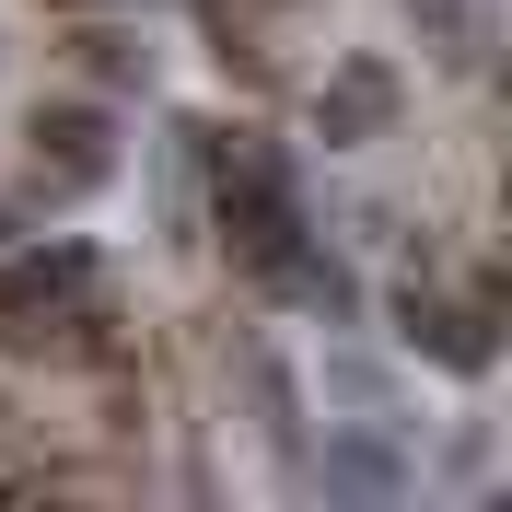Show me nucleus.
Returning <instances> with one entry per match:
<instances>
[{
    "mask_svg": "<svg viewBox=\"0 0 512 512\" xmlns=\"http://www.w3.org/2000/svg\"><path fill=\"white\" fill-rule=\"evenodd\" d=\"M94 187H117V105L105 94H47L24 117V210H70Z\"/></svg>",
    "mask_w": 512,
    "mask_h": 512,
    "instance_id": "obj_1",
    "label": "nucleus"
},
{
    "mask_svg": "<svg viewBox=\"0 0 512 512\" xmlns=\"http://www.w3.org/2000/svg\"><path fill=\"white\" fill-rule=\"evenodd\" d=\"M94 280H105V256L82 245V233H59V245H24V233H12V245H0V350L35 361V338H47Z\"/></svg>",
    "mask_w": 512,
    "mask_h": 512,
    "instance_id": "obj_2",
    "label": "nucleus"
},
{
    "mask_svg": "<svg viewBox=\"0 0 512 512\" xmlns=\"http://www.w3.org/2000/svg\"><path fill=\"white\" fill-rule=\"evenodd\" d=\"M384 326H396L419 361H443L454 384H489V361H501V315H478V303H466V291H443L431 268L384 291Z\"/></svg>",
    "mask_w": 512,
    "mask_h": 512,
    "instance_id": "obj_3",
    "label": "nucleus"
},
{
    "mask_svg": "<svg viewBox=\"0 0 512 512\" xmlns=\"http://www.w3.org/2000/svg\"><path fill=\"white\" fill-rule=\"evenodd\" d=\"M396 128H408V70L384 59V47H361V59H338L315 82V140L326 152H373Z\"/></svg>",
    "mask_w": 512,
    "mask_h": 512,
    "instance_id": "obj_4",
    "label": "nucleus"
},
{
    "mask_svg": "<svg viewBox=\"0 0 512 512\" xmlns=\"http://www.w3.org/2000/svg\"><path fill=\"white\" fill-rule=\"evenodd\" d=\"M303 489H326V501H408L419 466L396 454L384 419H350V431H326V454H303Z\"/></svg>",
    "mask_w": 512,
    "mask_h": 512,
    "instance_id": "obj_5",
    "label": "nucleus"
},
{
    "mask_svg": "<svg viewBox=\"0 0 512 512\" xmlns=\"http://www.w3.org/2000/svg\"><path fill=\"white\" fill-rule=\"evenodd\" d=\"M59 59L82 70V94H152V70H163V47L128 12H70V35H59Z\"/></svg>",
    "mask_w": 512,
    "mask_h": 512,
    "instance_id": "obj_6",
    "label": "nucleus"
},
{
    "mask_svg": "<svg viewBox=\"0 0 512 512\" xmlns=\"http://www.w3.org/2000/svg\"><path fill=\"white\" fill-rule=\"evenodd\" d=\"M268 303H291V315H315V326H361V303H373V291H361V268L326 245V233H303V245L268 268Z\"/></svg>",
    "mask_w": 512,
    "mask_h": 512,
    "instance_id": "obj_7",
    "label": "nucleus"
},
{
    "mask_svg": "<svg viewBox=\"0 0 512 512\" xmlns=\"http://www.w3.org/2000/svg\"><path fill=\"white\" fill-rule=\"evenodd\" d=\"M233 373H245L256 443L280 454V478H303V384H291V361H280V350H256V338H233Z\"/></svg>",
    "mask_w": 512,
    "mask_h": 512,
    "instance_id": "obj_8",
    "label": "nucleus"
},
{
    "mask_svg": "<svg viewBox=\"0 0 512 512\" xmlns=\"http://www.w3.org/2000/svg\"><path fill=\"white\" fill-rule=\"evenodd\" d=\"M396 12H408L419 59H431V70H454V82L489 59V12H478V0H396Z\"/></svg>",
    "mask_w": 512,
    "mask_h": 512,
    "instance_id": "obj_9",
    "label": "nucleus"
},
{
    "mask_svg": "<svg viewBox=\"0 0 512 512\" xmlns=\"http://www.w3.org/2000/svg\"><path fill=\"white\" fill-rule=\"evenodd\" d=\"M315 384H326V408H350V419H384V431H408V419H396L408 396H396V373H384L373 350H326V361H315Z\"/></svg>",
    "mask_w": 512,
    "mask_h": 512,
    "instance_id": "obj_10",
    "label": "nucleus"
},
{
    "mask_svg": "<svg viewBox=\"0 0 512 512\" xmlns=\"http://www.w3.org/2000/svg\"><path fill=\"white\" fill-rule=\"evenodd\" d=\"M443 478H489V419H466V431L443 443Z\"/></svg>",
    "mask_w": 512,
    "mask_h": 512,
    "instance_id": "obj_11",
    "label": "nucleus"
},
{
    "mask_svg": "<svg viewBox=\"0 0 512 512\" xmlns=\"http://www.w3.org/2000/svg\"><path fill=\"white\" fill-rule=\"evenodd\" d=\"M47 12H140V0H47Z\"/></svg>",
    "mask_w": 512,
    "mask_h": 512,
    "instance_id": "obj_12",
    "label": "nucleus"
},
{
    "mask_svg": "<svg viewBox=\"0 0 512 512\" xmlns=\"http://www.w3.org/2000/svg\"><path fill=\"white\" fill-rule=\"evenodd\" d=\"M12 233H24V198H0V245H12Z\"/></svg>",
    "mask_w": 512,
    "mask_h": 512,
    "instance_id": "obj_13",
    "label": "nucleus"
},
{
    "mask_svg": "<svg viewBox=\"0 0 512 512\" xmlns=\"http://www.w3.org/2000/svg\"><path fill=\"white\" fill-rule=\"evenodd\" d=\"M0 59H12V47H0Z\"/></svg>",
    "mask_w": 512,
    "mask_h": 512,
    "instance_id": "obj_14",
    "label": "nucleus"
}]
</instances>
